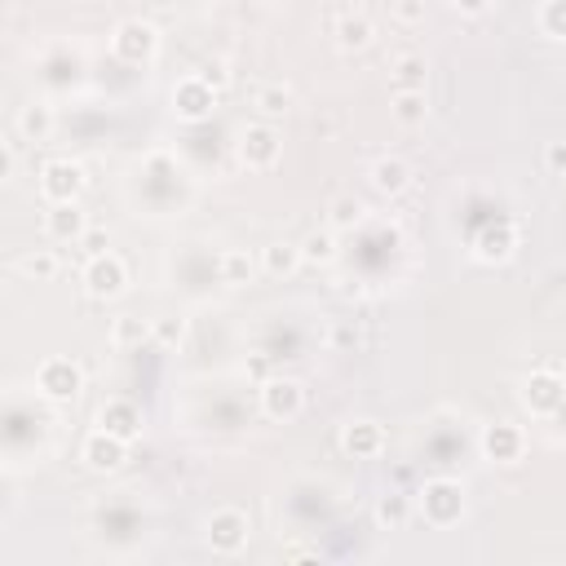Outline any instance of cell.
Returning a JSON list of instances; mask_svg holds the SVG:
<instances>
[{"mask_svg":"<svg viewBox=\"0 0 566 566\" xmlns=\"http://www.w3.org/2000/svg\"><path fill=\"white\" fill-rule=\"evenodd\" d=\"M420 518L434 527V531H447L465 518V487L457 478H429L420 487V500H416Z\"/></svg>","mask_w":566,"mask_h":566,"instance_id":"cell-1","label":"cell"},{"mask_svg":"<svg viewBox=\"0 0 566 566\" xmlns=\"http://www.w3.org/2000/svg\"><path fill=\"white\" fill-rule=\"evenodd\" d=\"M111 54H116L125 67H151L160 54V32L142 19H125L116 32H111Z\"/></svg>","mask_w":566,"mask_h":566,"instance_id":"cell-2","label":"cell"},{"mask_svg":"<svg viewBox=\"0 0 566 566\" xmlns=\"http://www.w3.org/2000/svg\"><path fill=\"white\" fill-rule=\"evenodd\" d=\"M249 531H253L249 513H244V509H231V505L217 509V513L208 518V527H204L208 548H212V553H221V557L244 553V548H249Z\"/></svg>","mask_w":566,"mask_h":566,"instance_id":"cell-3","label":"cell"},{"mask_svg":"<svg viewBox=\"0 0 566 566\" xmlns=\"http://www.w3.org/2000/svg\"><path fill=\"white\" fill-rule=\"evenodd\" d=\"M36 390H41V398H49V403H71V398L84 390V368H80L76 359L54 355V359H45V363L36 368Z\"/></svg>","mask_w":566,"mask_h":566,"instance_id":"cell-4","label":"cell"},{"mask_svg":"<svg viewBox=\"0 0 566 566\" xmlns=\"http://www.w3.org/2000/svg\"><path fill=\"white\" fill-rule=\"evenodd\" d=\"M125 288H129V266H125V257H116V253L89 257V266H84V292H89L93 301H116Z\"/></svg>","mask_w":566,"mask_h":566,"instance_id":"cell-5","label":"cell"},{"mask_svg":"<svg viewBox=\"0 0 566 566\" xmlns=\"http://www.w3.org/2000/svg\"><path fill=\"white\" fill-rule=\"evenodd\" d=\"M212 111H217V89L208 80H199V76L177 80V89H173V116L182 125H204V120H212Z\"/></svg>","mask_w":566,"mask_h":566,"instance_id":"cell-6","label":"cell"},{"mask_svg":"<svg viewBox=\"0 0 566 566\" xmlns=\"http://www.w3.org/2000/svg\"><path fill=\"white\" fill-rule=\"evenodd\" d=\"M257 394H262V412L270 420H297L305 412V385L297 377H266Z\"/></svg>","mask_w":566,"mask_h":566,"instance_id":"cell-7","label":"cell"},{"mask_svg":"<svg viewBox=\"0 0 566 566\" xmlns=\"http://www.w3.org/2000/svg\"><path fill=\"white\" fill-rule=\"evenodd\" d=\"M80 461H84L93 474H116V470H125V461H129V442L97 425V429L84 438V447H80Z\"/></svg>","mask_w":566,"mask_h":566,"instance_id":"cell-8","label":"cell"},{"mask_svg":"<svg viewBox=\"0 0 566 566\" xmlns=\"http://www.w3.org/2000/svg\"><path fill=\"white\" fill-rule=\"evenodd\" d=\"M41 199L45 204H76L80 190H84V169L76 160H49L41 169Z\"/></svg>","mask_w":566,"mask_h":566,"instance_id":"cell-9","label":"cell"},{"mask_svg":"<svg viewBox=\"0 0 566 566\" xmlns=\"http://www.w3.org/2000/svg\"><path fill=\"white\" fill-rule=\"evenodd\" d=\"M279 151H284V138H279V129L270 125V120H257V125H249L244 134H240V160L249 164V169H275L279 164Z\"/></svg>","mask_w":566,"mask_h":566,"instance_id":"cell-10","label":"cell"},{"mask_svg":"<svg viewBox=\"0 0 566 566\" xmlns=\"http://www.w3.org/2000/svg\"><path fill=\"white\" fill-rule=\"evenodd\" d=\"M562 403H566V381H562L557 372L540 368V372H531V377L522 381V407H527L531 416H557Z\"/></svg>","mask_w":566,"mask_h":566,"instance_id":"cell-11","label":"cell"},{"mask_svg":"<svg viewBox=\"0 0 566 566\" xmlns=\"http://www.w3.org/2000/svg\"><path fill=\"white\" fill-rule=\"evenodd\" d=\"M478 447H483V457H487L492 465H518L522 451H527V434H522L513 420H496V425L483 429Z\"/></svg>","mask_w":566,"mask_h":566,"instance_id":"cell-12","label":"cell"},{"mask_svg":"<svg viewBox=\"0 0 566 566\" xmlns=\"http://www.w3.org/2000/svg\"><path fill=\"white\" fill-rule=\"evenodd\" d=\"M342 447H346V457H355V461H377L385 451V429L377 420L359 416V420H350L342 429Z\"/></svg>","mask_w":566,"mask_h":566,"instance_id":"cell-13","label":"cell"},{"mask_svg":"<svg viewBox=\"0 0 566 566\" xmlns=\"http://www.w3.org/2000/svg\"><path fill=\"white\" fill-rule=\"evenodd\" d=\"M513 253H518V226L513 221H496V226H487V231L474 240V257L487 262V266H500Z\"/></svg>","mask_w":566,"mask_h":566,"instance_id":"cell-14","label":"cell"},{"mask_svg":"<svg viewBox=\"0 0 566 566\" xmlns=\"http://www.w3.org/2000/svg\"><path fill=\"white\" fill-rule=\"evenodd\" d=\"M97 425L111 429L116 438H125V442H138V438H142V412H138V403H129V398H111V403H102Z\"/></svg>","mask_w":566,"mask_h":566,"instance_id":"cell-15","label":"cell"},{"mask_svg":"<svg viewBox=\"0 0 566 566\" xmlns=\"http://www.w3.org/2000/svg\"><path fill=\"white\" fill-rule=\"evenodd\" d=\"M89 231V221L80 212V204H49L45 212V235L58 240V244H80Z\"/></svg>","mask_w":566,"mask_h":566,"instance_id":"cell-16","label":"cell"},{"mask_svg":"<svg viewBox=\"0 0 566 566\" xmlns=\"http://www.w3.org/2000/svg\"><path fill=\"white\" fill-rule=\"evenodd\" d=\"M368 177H372V190L385 195V199H394V195H403V190L412 186V169H407L398 155H381V160L368 169Z\"/></svg>","mask_w":566,"mask_h":566,"instance_id":"cell-17","label":"cell"},{"mask_svg":"<svg viewBox=\"0 0 566 566\" xmlns=\"http://www.w3.org/2000/svg\"><path fill=\"white\" fill-rule=\"evenodd\" d=\"M390 116H394L403 129H420V125L429 120V97H425V89H394Z\"/></svg>","mask_w":566,"mask_h":566,"instance_id":"cell-18","label":"cell"},{"mask_svg":"<svg viewBox=\"0 0 566 566\" xmlns=\"http://www.w3.org/2000/svg\"><path fill=\"white\" fill-rule=\"evenodd\" d=\"M147 342H155V323H147L138 314H120L116 323H111V346L116 350H138Z\"/></svg>","mask_w":566,"mask_h":566,"instance_id":"cell-19","label":"cell"},{"mask_svg":"<svg viewBox=\"0 0 566 566\" xmlns=\"http://www.w3.org/2000/svg\"><path fill=\"white\" fill-rule=\"evenodd\" d=\"M372 36H377V27H372V19H368V14H342V19H336V45H342L346 54L368 49V45H372Z\"/></svg>","mask_w":566,"mask_h":566,"instance_id":"cell-20","label":"cell"},{"mask_svg":"<svg viewBox=\"0 0 566 566\" xmlns=\"http://www.w3.org/2000/svg\"><path fill=\"white\" fill-rule=\"evenodd\" d=\"M297 266H305V262H301V244L275 240V244L262 249V270H266L270 279H288V275H297Z\"/></svg>","mask_w":566,"mask_h":566,"instance_id":"cell-21","label":"cell"},{"mask_svg":"<svg viewBox=\"0 0 566 566\" xmlns=\"http://www.w3.org/2000/svg\"><path fill=\"white\" fill-rule=\"evenodd\" d=\"M253 106H257L262 120H284L288 111H292V89L288 84H262L253 93Z\"/></svg>","mask_w":566,"mask_h":566,"instance_id":"cell-22","label":"cell"},{"mask_svg":"<svg viewBox=\"0 0 566 566\" xmlns=\"http://www.w3.org/2000/svg\"><path fill=\"white\" fill-rule=\"evenodd\" d=\"M390 76H394V89H425L429 62H425L420 54H398L394 67H390Z\"/></svg>","mask_w":566,"mask_h":566,"instance_id":"cell-23","label":"cell"},{"mask_svg":"<svg viewBox=\"0 0 566 566\" xmlns=\"http://www.w3.org/2000/svg\"><path fill=\"white\" fill-rule=\"evenodd\" d=\"M301 262L305 266H332L336 262V235L332 231H310L301 240Z\"/></svg>","mask_w":566,"mask_h":566,"instance_id":"cell-24","label":"cell"},{"mask_svg":"<svg viewBox=\"0 0 566 566\" xmlns=\"http://www.w3.org/2000/svg\"><path fill=\"white\" fill-rule=\"evenodd\" d=\"M407 518H412V500H407V496H398V492H385V496L377 500V527H385V531H398V527H407Z\"/></svg>","mask_w":566,"mask_h":566,"instance_id":"cell-25","label":"cell"},{"mask_svg":"<svg viewBox=\"0 0 566 566\" xmlns=\"http://www.w3.org/2000/svg\"><path fill=\"white\" fill-rule=\"evenodd\" d=\"M19 134L27 138V142H45L49 134H54V111L49 106H23V116H19Z\"/></svg>","mask_w":566,"mask_h":566,"instance_id":"cell-26","label":"cell"},{"mask_svg":"<svg viewBox=\"0 0 566 566\" xmlns=\"http://www.w3.org/2000/svg\"><path fill=\"white\" fill-rule=\"evenodd\" d=\"M363 212H368V208H363L355 195H336L332 208H327V226H332V231H350V226L363 221Z\"/></svg>","mask_w":566,"mask_h":566,"instance_id":"cell-27","label":"cell"},{"mask_svg":"<svg viewBox=\"0 0 566 566\" xmlns=\"http://www.w3.org/2000/svg\"><path fill=\"white\" fill-rule=\"evenodd\" d=\"M540 32L548 41H566V0H544L540 5Z\"/></svg>","mask_w":566,"mask_h":566,"instance_id":"cell-28","label":"cell"},{"mask_svg":"<svg viewBox=\"0 0 566 566\" xmlns=\"http://www.w3.org/2000/svg\"><path fill=\"white\" fill-rule=\"evenodd\" d=\"M221 279L226 284H249L253 279V257L240 253V249H231V253L221 257Z\"/></svg>","mask_w":566,"mask_h":566,"instance_id":"cell-29","label":"cell"},{"mask_svg":"<svg viewBox=\"0 0 566 566\" xmlns=\"http://www.w3.org/2000/svg\"><path fill=\"white\" fill-rule=\"evenodd\" d=\"M19 275H27V279H54L58 275V257L54 253H27L23 262H19Z\"/></svg>","mask_w":566,"mask_h":566,"instance_id":"cell-30","label":"cell"},{"mask_svg":"<svg viewBox=\"0 0 566 566\" xmlns=\"http://www.w3.org/2000/svg\"><path fill=\"white\" fill-rule=\"evenodd\" d=\"M155 342L160 346H182L186 342V319H155Z\"/></svg>","mask_w":566,"mask_h":566,"instance_id":"cell-31","label":"cell"},{"mask_svg":"<svg viewBox=\"0 0 566 566\" xmlns=\"http://www.w3.org/2000/svg\"><path fill=\"white\" fill-rule=\"evenodd\" d=\"M195 76H199V80H208V84H212L217 93H221L226 84H231V76H226V62H204V67H199Z\"/></svg>","mask_w":566,"mask_h":566,"instance_id":"cell-32","label":"cell"},{"mask_svg":"<svg viewBox=\"0 0 566 566\" xmlns=\"http://www.w3.org/2000/svg\"><path fill=\"white\" fill-rule=\"evenodd\" d=\"M394 14H398L403 23H420V19H425V0H398Z\"/></svg>","mask_w":566,"mask_h":566,"instance_id":"cell-33","label":"cell"},{"mask_svg":"<svg viewBox=\"0 0 566 566\" xmlns=\"http://www.w3.org/2000/svg\"><path fill=\"white\" fill-rule=\"evenodd\" d=\"M80 244H84V253H89V257H97V253H106V231H84V240H80Z\"/></svg>","mask_w":566,"mask_h":566,"instance_id":"cell-34","label":"cell"},{"mask_svg":"<svg viewBox=\"0 0 566 566\" xmlns=\"http://www.w3.org/2000/svg\"><path fill=\"white\" fill-rule=\"evenodd\" d=\"M544 160H548V169H553V173H562V177H566V142H553Z\"/></svg>","mask_w":566,"mask_h":566,"instance_id":"cell-35","label":"cell"},{"mask_svg":"<svg viewBox=\"0 0 566 566\" xmlns=\"http://www.w3.org/2000/svg\"><path fill=\"white\" fill-rule=\"evenodd\" d=\"M451 5H457L461 14H487V10H492V0H451Z\"/></svg>","mask_w":566,"mask_h":566,"instance_id":"cell-36","label":"cell"},{"mask_svg":"<svg viewBox=\"0 0 566 566\" xmlns=\"http://www.w3.org/2000/svg\"><path fill=\"white\" fill-rule=\"evenodd\" d=\"M0 177H5V182L14 177V151H5V155H0Z\"/></svg>","mask_w":566,"mask_h":566,"instance_id":"cell-37","label":"cell"}]
</instances>
